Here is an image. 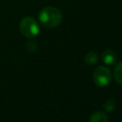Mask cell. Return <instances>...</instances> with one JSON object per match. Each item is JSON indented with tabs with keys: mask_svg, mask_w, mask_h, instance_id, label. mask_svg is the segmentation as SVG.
<instances>
[{
	"mask_svg": "<svg viewBox=\"0 0 122 122\" xmlns=\"http://www.w3.org/2000/svg\"><path fill=\"white\" fill-rule=\"evenodd\" d=\"M94 83L99 87H106L112 80L111 71L106 67H98L93 71L92 73Z\"/></svg>",
	"mask_w": 122,
	"mask_h": 122,
	"instance_id": "cell-3",
	"label": "cell"
},
{
	"mask_svg": "<svg viewBox=\"0 0 122 122\" xmlns=\"http://www.w3.org/2000/svg\"><path fill=\"white\" fill-rule=\"evenodd\" d=\"M38 17L40 23L45 28L52 29L60 25L63 15L59 9L55 7H46L40 10Z\"/></svg>",
	"mask_w": 122,
	"mask_h": 122,
	"instance_id": "cell-1",
	"label": "cell"
},
{
	"mask_svg": "<svg viewBox=\"0 0 122 122\" xmlns=\"http://www.w3.org/2000/svg\"><path fill=\"white\" fill-rule=\"evenodd\" d=\"M114 107H115L114 101L112 100V99H109L104 103V109H105L106 112H112L114 109Z\"/></svg>",
	"mask_w": 122,
	"mask_h": 122,
	"instance_id": "cell-8",
	"label": "cell"
},
{
	"mask_svg": "<svg viewBox=\"0 0 122 122\" xmlns=\"http://www.w3.org/2000/svg\"><path fill=\"white\" fill-rule=\"evenodd\" d=\"M101 58H102V61L106 65H113L116 61V54L113 51L106 50L102 52Z\"/></svg>",
	"mask_w": 122,
	"mask_h": 122,
	"instance_id": "cell-4",
	"label": "cell"
},
{
	"mask_svg": "<svg viewBox=\"0 0 122 122\" xmlns=\"http://www.w3.org/2000/svg\"><path fill=\"white\" fill-rule=\"evenodd\" d=\"M90 122H108V115L103 112H95L91 115Z\"/></svg>",
	"mask_w": 122,
	"mask_h": 122,
	"instance_id": "cell-5",
	"label": "cell"
},
{
	"mask_svg": "<svg viewBox=\"0 0 122 122\" xmlns=\"http://www.w3.org/2000/svg\"><path fill=\"white\" fill-rule=\"evenodd\" d=\"M98 55L94 51H90L85 55V63L88 65H93L97 62Z\"/></svg>",
	"mask_w": 122,
	"mask_h": 122,
	"instance_id": "cell-7",
	"label": "cell"
},
{
	"mask_svg": "<svg viewBox=\"0 0 122 122\" xmlns=\"http://www.w3.org/2000/svg\"><path fill=\"white\" fill-rule=\"evenodd\" d=\"M113 75H114V78L116 80V82L120 85H122V61L119 62L115 68H114V71H113Z\"/></svg>",
	"mask_w": 122,
	"mask_h": 122,
	"instance_id": "cell-6",
	"label": "cell"
},
{
	"mask_svg": "<svg viewBox=\"0 0 122 122\" xmlns=\"http://www.w3.org/2000/svg\"><path fill=\"white\" fill-rule=\"evenodd\" d=\"M19 30L21 33L25 37H28V38L35 37L40 31V28H39L37 21L33 17H30V16L24 17L20 21Z\"/></svg>",
	"mask_w": 122,
	"mask_h": 122,
	"instance_id": "cell-2",
	"label": "cell"
},
{
	"mask_svg": "<svg viewBox=\"0 0 122 122\" xmlns=\"http://www.w3.org/2000/svg\"><path fill=\"white\" fill-rule=\"evenodd\" d=\"M26 46H27V49H28V50H29V49L31 47V49L30 50V51H34L36 50V42H35V41L30 40Z\"/></svg>",
	"mask_w": 122,
	"mask_h": 122,
	"instance_id": "cell-9",
	"label": "cell"
}]
</instances>
